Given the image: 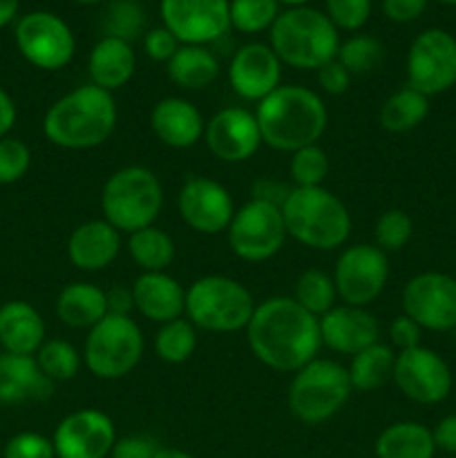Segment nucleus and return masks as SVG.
<instances>
[{"instance_id": "nucleus-18", "label": "nucleus", "mask_w": 456, "mask_h": 458, "mask_svg": "<svg viewBox=\"0 0 456 458\" xmlns=\"http://www.w3.org/2000/svg\"><path fill=\"white\" fill-rule=\"evenodd\" d=\"M177 206L183 222L201 235L228 231L235 215V206L226 188L208 177H188L179 191Z\"/></svg>"}, {"instance_id": "nucleus-34", "label": "nucleus", "mask_w": 456, "mask_h": 458, "mask_svg": "<svg viewBox=\"0 0 456 458\" xmlns=\"http://www.w3.org/2000/svg\"><path fill=\"white\" fill-rule=\"evenodd\" d=\"M335 298H338V291H335L334 277L317 268H308L295 282L293 300L317 320L335 307Z\"/></svg>"}, {"instance_id": "nucleus-49", "label": "nucleus", "mask_w": 456, "mask_h": 458, "mask_svg": "<svg viewBox=\"0 0 456 458\" xmlns=\"http://www.w3.org/2000/svg\"><path fill=\"white\" fill-rule=\"evenodd\" d=\"M429 0H383V13L393 22H411L427 9Z\"/></svg>"}, {"instance_id": "nucleus-37", "label": "nucleus", "mask_w": 456, "mask_h": 458, "mask_svg": "<svg viewBox=\"0 0 456 458\" xmlns=\"http://www.w3.org/2000/svg\"><path fill=\"white\" fill-rule=\"evenodd\" d=\"M231 27L241 34H259L271 30L280 16V4L275 0H231L228 3Z\"/></svg>"}, {"instance_id": "nucleus-10", "label": "nucleus", "mask_w": 456, "mask_h": 458, "mask_svg": "<svg viewBox=\"0 0 456 458\" xmlns=\"http://www.w3.org/2000/svg\"><path fill=\"white\" fill-rule=\"evenodd\" d=\"M286 224L282 208L266 199H250L235 210L228 226V244L244 262H264L277 255L284 246Z\"/></svg>"}, {"instance_id": "nucleus-9", "label": "nucleus", "mask_w": 456, "mask_h": 458, "mask_svg": "<svg viewBox=\"0 0 456 458\" xmlns=\"http://www.w3.org/2000/svg\"><path fill=\"white\" fill-rule=\"evenodd\" d=\"M141 356L143 334L130 316L107 313L85 340V365L97 378H123L141 362Z\"/></svg>"}, {"instance_id": "nucleus-29", "label": "nucleus", "mask_w": 456, "mask_h": 458, "mask_svg": "<svg viewBox=\"0 0 456 458\" xmlns=\"http://www.w3.org/2000/svg\"><path fill=\"white\" fill-rule=\"evenodd\" d=\"M170 81L183 89H204L219 76V61L204 45H182L165 63Z\"/></svg>"}, {"instance_id": "nucleus-3", "label": "nucleus", "mask_w": 456, "mask_h": 458, "mask_svg": "<svg viewBox=\"0 0 456 458\" xmlns=\"http://www.w3.org/2000/svg\"><path fill=\"white\" fill-rule=\"evenodd\" d=\"M255 119L262 143L293 155L300 148L317 143L325 134L329 114L317 92L302 85H280L258 103Z\"/></svg>"}, {"instance_id": "nucleus-36", "label": "nucleus", "mask_w": 456, "mask_h": 458, "mask_svg": "<svg viewBox=\"0 0 456 458\" xmlns=\"http://www.w3.org/2000/svg\"><path fill=\"white\" fill-rule=\"evenodd\" d=\"M36 362L52 383L72 380L80 369L79 352L65 340H45L36 352Z\"/></svg>"}, {"instance_id": "nucleus-40", "label": "nucleus", "mask_w": 456, "mask_h": 458, "mask_svg": "<svg viewBox=\"0 0 456 458\" xmlns=\"http://www.w3.org/2000/svg\"><path fill=\"white\" fill-rule=\"evenodd\" d=\"M289 173L291 179L295 182V188L322 186V182L329 174V157H326V152L317 143L300 148L291 157Z\"/></svg>"}, {"instance_id": "nucleus-48", "label": "nucleus", "mask_w": 456, "mask_h": 458, "mask_svg": "<svg viewBox=\"0 0 456 458\" xmlns=\"http://www.w3.org/2000/svg\"><path fill=\"white\" fill-rule=\"evenodd\" d=\"M420 334H423V329H420V327L407 316H398L396 320L392 322V327H389L392 343L396 344L401 352H405V349L420 347Z\"/></svg>"}, {"instance_id": "nucleus-28", "label": "nucleus", "mask_w": 456, "mask_h": 458, "mask_svg": "<svg viewBox=\"0 0 456 458\" xmlns=\"http://www.w3.org/2000/svg\"><path fill=\"white\" fill-rule=\"evenodd\" d=\"M56 316L72 329H92L107 316V295L88 282L67 284L56 298Z\"/></svg>"}, {"instance_id": "nucleus-2", "label": "nucleus", "mask_w": 456, "mask_h": 458, "mask_svg": "<svg viewBox=\"0 0 456 458\" xmlns=\"http://www.w3.org/2000/svg\"><path fill=\"white\" fill-rule=\"evenodd\" d=\"M116 119L119 112L112 92L88 83L67 92L45 112L43 132L58 148L89 150L110 139Z\"/></svg>"}, {"instance_id": "nucleus-25", "label": "nucleus", "mask_w": 456, "mask_h": 458, "mask_svg": "<svg viewBox=\"0 0 456 458\" xmlns=\"http://www.w3.org/2000/svg\"><path fill=\"white\" fill-rule=\"evenodd\" d=\"M121 250V233L106 219H92L72 231L67 240V258L80 271H101L116 259Z\"/></svg>"}, {"instance_id": "nucleus-54", "label": "nucleus", "mask_w": 456, "mask_h": 458, "mask_svg": "<svg viewBox=\"0 0 456 458\" xmlns=\"http://www.w3.org/2000/svg\"><path fill=\"white\" fill-rule=\"evenodd\" d=\"M155 458H192V456L183 450H174V447H161Z\"/></svg>"}, {"instance_id": "nucleus-46", "label": "nucleus", "mask_w": 456, "mask_h": 458, "mask_svg": "<svg viewBox=\"0 0 456 458\" xmlns=\"http://www.w3.org/2000/svg\"><path fill=\"white\" fill-rule=\"evenodd\" d=\"M159 450L161 447L155 438L146 437V434H134V437L116 438L110 456L112 458H155Z\"/></svg>"}, {"instance_id": "nucleus-44", "label": "nucleus", "mask_w": 456, "mask_h": 458, "mask_svg": "<svg viewBox=\"0 0 456 458\" xmlns=\"http://www.w3.org/2000/svg\"><path fill=\"white\" fill-rule=\"evenodd\" d=\"M3 458H56L54 443L36 432H21L7 441Z\"/></svg>"}, {"instance_id": "nucleus-15", "label": "nucleus", "mask_w": 456, "mask_h": 458, "mask_svg": "<svg viewBox=\"0 0 456 458\" xmlns=\"http://www.w3.org/2000/svg\"><path fill=\"white\" fill-rule=\"evenodd\" d=\"M231 0H161L165 30L183 45H206L231 30Z\"/></svg>"}, {"instance_id": "nucleus-27", "label": "nucleus", "mask_w": 456, "mask_h": 458, "mask_svg": "<svg viewBox=\"0 0 456 458\" xmlns=\"http://www.w3.org/2000/svg\"><path fill=\"white\" fill-rule=\"evenodd\" d=\"M89 79L97 88L114 92V89L123 88L137 70V54H134L132 45L125 43L121 38H112V36H103L89 52L88 61Z\"/></svg>"}, {"instance_id": "nucleus-8", "label": "nucleus", "mask_w": 456, "mask_h": 458, "mask_svg": "<svg viewBox=\"0 0 456 458\" xmlns=\"http://www.w3.org/2000/svg\"><path fill=\"white\" fill-rule=\"evenodd\" d=\"M353 392L342 365L316 358L295 371L289 387V410L302 423L317 425L338 414Z\"/></svg>"}, {"instance_id": "nucleus-41", "label": "nucleus", "mask_w": 456, "mask_h": 458, "mask_svg": "<svg viewBox=\"0 0 456 458\" xmlns=\"http://www.w3.org/2000/svg\"><path fill=\"white\" fill-rule=\"evenodd\" d=\"M414 224L405 210H384L376 222V246L383 253H396L411 240Z\"/></svg>"}, {"instance_id": "nucleus-31", "label": "nucleus", "mask_w": 456, "mask_h": 458, "mask_svg": "<svg viewBox=\"0 0 456 458\" xmlns=\"http://www.w3.org/2000/svg\"><path fill=\"white\" fill-rule=\"evenodd\" d=\"M393 365H396V353L387 344H371L365 352L356 353L349 365V380L351 387L358 392H374L393 380Z\"/></svg>"}, {"instance_id": "nucleus-21", "label": "nucleus", "mask_w": 456, "mask_h": 458, "mask_svg": "<svg viewBox=\"0 0 456 458\" xmlns=\"http://www.w3.org/2000/svg\"><path fill=\"white\" fill-rule=\"evenodd\" d=\"M378 320L362 307L335 304L329 313L320 318V338L334 352L344 356H356L367 347L378 343Z\"/></svg>"}, {"instance_id": "nucleus-52", "label": "nucleus", "mask_w": 456, "mask_h": 458, "mask_svg": "<svg viewBox=\"0 0 456 458\" xmlns=\"http://www.w3.org/2000/svg\"><path fill=\"white\" fill-rule=\"evenodd\" d=\"M16 103H13V98L0 88V139H4L12 132L13 123H16Z\"/></svg>"}, {"instance_id": "nucleus-1", "label": "nucleus", "mask_w": 456, "mask_h": 458, "mask_svg": "<svg viewBox=\"0 0 456 458\" xmlns=\"http://www.w3.org/2000/svg\"><path fill=\"white\" fill-rule=\"evenodd\" d=\"M253 356L275 371H300L320 352V320L293 298H268L246 327Z\"/></svg>"}, {"instance_id": "nucleus-6", "label": "nucleus", "mask_w": 456, "mask_h": 458, "mask_svg": "<svg viewBox=\"0 0 456 458\" xmlns=\"http://www.w3.org/2000/svg\"><path fill=\"white\" fill-rule=\"evenodd\" d=\"M164 206V188L159 177L143 165H128L112 174L101 192L106 222L119 233L141 231L155 226Z\"/></svg>"}, {"instance_id": "nucleus-26", "label": "nucleus", "mask_w": 456, "mask_h": 458, "mask_svg": "<svg viewBox=\"0 0 456 458\" xmlns=\"http://www.w3.org/2000/svg\"><path fill=\"white\" fill-rule=\"evenodd\" d=\"M45 343V320L30 302L12 300L0 307V347L18 356H36Z\"/></svg>"}, {"instance_id": "nucleus-13", "label": "nucleus", "mask_w": 456, "mask_h": 458, "mask_svg": "<svg viewBox=\"0 0 456 458\" xmlns=\"http://www.w3.org/2000/svg\"><path fill=\"white\" fill-rule=\"evenodd\" d=\"M389 277L387 253L371 244H356L342 250L334 273L338 298L349 307H362L374 302L383 293Z\"/></svg>"}, {"instance_id": "nucleus-30", "label": "nucleus", "mask_w": 456, "mask_h": 458, "mask_svg": "<svg viewBox=\"0 0 456 458\" xmlns=\"http://www.w3.org/2000/svg\"><path fill=\"white\" fill-rule=\"evenodd\" d=\"M434 454H436V443L432 429L411 420L389 425L376 441L378 458H434Z\"/></svg>"}, {"instance_id": "nucleus-57", "label": "nucleus", "mask_w": 456, "mask_h": 458, "mask_svg": "<svg viewBox=\"0 0 456 458\" xmlns=\"http://www.w3.org/2000/svg\"><path fill=\"white\" fill-rule=\"evenodd\" d=\"M438 3H443V4H452V7H456V0H438Z\"/></svg>"}, {"instance_id": "nucleus-35", "label": "nucleus", "mask_w": 456, "mask_h": 458, "mask_svg": "<svg viewBox=\"0 0 456 458\" xmlns=\"http://www.w3.org/2000/svg\"><path fill=\"white\" fill-rule=\"evenodd\" d=\"M195 347L197 331L190 320L177 318V320L161 325V329L156 331V356L164 362H168V365H182V362H186L195 353Z\"/></svg>"}, {"instance_id": "nucleus-20", "label": "nucleus", "mask_w": 456, "mask_h": 458, "mask_svg": "<svg viewBox=\"0 0 456 458\" xmlns=\"http://www.w3.org/2000/svg\"><path fill=\"white\" fill-rule=\"evenodd\" d=\"M228 81L237 97L259 103L280 88L282 61L275 56L271 45L246 43L232 54Z\"/></svg>"}, {"instance_id": "nucleus-7", "label": "nucleus", "mask_w": 456, "mask_h": 458, "mask_svg": "<svg viewBox=\"0 0 456 458\" xmlns=\"http://www.w3.org/2000/svg\"><path fill=\"white\" fill-rule=\"evenodd\" d=\"M253 295L226 276H204L186 291V316L195 327L213 334H235L253 318Z\"/></svg>"}, {"instance_id": "nucleus-38", "label": "nucleus", "mask_w": 456, "mask_h": 458, "mask_svg": "<svg viewBox=\"0 0 456 458\" xmlns=\"http://www.w3.org/2000/svg\"><path fill=\"white\" fill-rule=\"evenodd\" d=\"M335 58L347 67V72L351 76L369 74V72H374L383 63L384 47L374 36L360 34L340 43L338 56Z\"/></svg>"}, {"instance_id": "nucleus-53", "label": "nucleus", "mask_w": 456, "mask_h": 458, "mask_svg": "<svg viewBox=\"0 0 456 458\" xmlns=\"http://www.w3.org/2000/svg\"><path fill=\"white\" fill-rule=\"evenodd\" d=\"M18 13V0H0V27L9 25Z\"/></svg>"}, {"instance_id": "nucleus-39", "label": "nucleus", "mask_w": 456, "mask_h": 458, "mask_svg": "<svg viewBox=\"0 0 456 458\" xmlns=\"http://www.w3.org/2000/svg\"><path fill=\"white\" fill-rule=\"evenodd\" d=\"M103 27H106V36L130 43L146 27V12H143V7L137 0H114L106 9Z\"/></svg>"}, {"instance_id": "nucleus-17", "label": "nucleus", "mask_w": 456, "mask_h": 458, "mask_svg": "<svg viewBox=\"0 0 456 458\" xmlns=\"http://www.w3.org/2000/svg\"><path fill=\"white\" fill-rule=\"evenodd\" d=\"M52 443L56 458H106L116 443V429L110 416L89 407L65 416Z\"/></svg>"}, {"instance_id": "nucleus-55", "label": "nucleus", "mask_w": 456, "mask_h": 458, "mask_svg": "<svg viewBox=\"0 0 456 458\" xmlns=\"http://www.w3.org/2000/svg\"><path fill=\"white\" fill-rule=\"evenodd\" d=\"M277 4H289V7H302L307 0H275Z\"/></svg>"}, {"instance_id": "nucleus-50", "label": "nucleus", "mask_w": 456, "mask_h": 458, "mask_svg": "<svg viewBox=\"0 0 456 458\" xmlns=\"http://www.w3.org/2000/svg\"><path fill=\"white\" fill-rule=\"evenodd\" d=\"M436 450L447 452V454H456V414L445 416L441 423L434 428L432 432Z\"/></svg>"}, {"instance_id": "nucleus-43", "label": "nucleus", "mask_w": 456, "mask_h": 458, "mask_svg": "<svg viewBox=\"0 0 456 458\" xmlns=\"http://www.w3.org/2000/svg\"><path fill=\"white\" fill-rule=\"evenodd\" d=\"M325 4L335 30L356 31L365 27L371 16V0H325Z\"/></svg>"}, {"instance_id": "nucleus-23", "label": "nucleus", "mask_w": 456, "mask_h": 458, "mask_svg": "<svg viewBox=\"0 0 456 458\" xmlns=\"http://www.w3.org/2000/svg\"><path fill=\"white\" fill-rule=\"evenodd\" d=\"M150 128L164 146L174 148V150H186L204 137L206 123L199 110L190 101L168 97L152 107Z\"/></svg>"}, {"instance_id": "nucleus-16", "label": "nucleus", "mask_w": 456, "mask_h": 458, "mask_svg": "<svg viewBox=\"0 0 456 458\" xmlns=\"http://www.w3.org/2000/svg\"><path fill=\"white\" fill-rule=\"evenodd\" d=\"M393 383L410 401L420 405L443 403L452 392V371L436 352L427 347L396 353Z\"/></svg>"}, {"instance_id": "nucleus-22", "label": "nucleus", "mask_w": 456, "mask_h": 458, "mask_svg": "<svg viewBox=\"0 0 456 458\" xmlns=\"http://www.w3.org/2000/svg\"><path fill=\"white\" fill-rule=\"evenodd\" d=\"M134 309L152 322H173L186 313V291L168 273H141L134 280Z\"/></svg>"}, {"instance_id": "nucleus-14", "label": "nucleus", "mask_w": 456, "mask_h": 458, "mask_svg": "<svg viewBox=\"0 0 456 458\" xmlns=\"http://www.w3.org/2000/svg\"><path fill=\"white\" fill-rule=\"evenodd\" d=\"M402 311L420 329H456V280L447 273H418L402 289Z\"/></svg>"}, {"instance_id": "nucleus-5", "label": "nucleus", "mask_w": 456, "mask_h": 458, "mask_svg": "<svg viewBox=\"0 0 456 458\" xmlns=\"http://www.w3.org/2000/svg\"><path fill=\"white\" fill-rule=\"evenodd\" d=\"M286 233L300 244L334 250L349 240L351 215L347 206L326 188H293L282 204Z\"/></svg>"}, {"instance_id": "nucleus-47", "label": "nucleus", "mask_w": 456, "mask_h": 458, "mask_svg": "<svg viewBox=\"0 0 456 458\" xmlns=\"http://www.w3.org/2000/svg\"><path fill=\"white\" fill-rule=\"evenodd\" d=\"M317 83H320V88L325 89L326 94L340 97V94L347 92L349 85H351V74H349L347 67H344L338 58H334V61L326 63V65H322L320 70H317Z\"/></svg>"}, {"instance_id": "nucleus-19", "label": "nucleus", "mask_w": 456, "mask_h": 458, "mask_svg": "<svg viewBox=\"0 0 456 458\" xmlns=\"http://www.w3.org/2000/svg\"><path fill=\"white\" fill-rule=\"evenodd\" d=\"M204 139L208 150L226 164H241L250 159L262 146L258 119L244 107H226L219 110L206 123Z\"/></svg>"}, {"instance_id": "nucleus-11", "label": "nucleus", "mask_w": 456, "mask_h": 458, "mask_svg": "<svg viewBox=\"0 0 456 458\" xmlns=\"http://www.w3.org/2000/svg\"><path fill=\"white\" fill-rule=\"evenodd\" d=\"M13 38L22 58L45 72H56L70 65L76 52L70 25L52 12H30L18 18Z\"/></svg>"}, {"instance_id": "nucleus-45", "label": "nucleus", "mask_w": 456, "mask_h": 458, "mask_svg": "<svg viewBox=\"0 0 456 458\" xmlns=\"http://www.w3.org/2000/svg\"><path fill=\"white\" fill-rule=\"evenodd\" d=\"M179 47H182L179 40L174 38L173 31L165 30V27H155V30L148 31L146 38H143V49H146L148 58H152V61L156 63H168Z\"/></svg>"}, {"instance_id": "nucleus-42", "label": "nucleus", "mask_w": 456, "mask_h": 458, "mask_svg": "<svg viewBox=\"0 0 456 458\" xmlns=\"http://www.w3.org/2000/svg\"><path fill=\"white\" fill-rule=\"evenodd\" d=\"M31 165V150L13 137L0 139V186L21 182Z\"/></svg>"}, {"instance_id": "nucleus-4", "label": "nucleus", "mask_w": 456, "mask_h": 458, "mask_svg": "<svg viewBox=\"0 0 456 458\" xmlns=\"http://www.w3.org/2000/svg\"><path fill=\"white\" fill-rule=\"evenodd\" d=\"M271 49L282 65L317 72L338 56L340 36L325 12L302 4L289 7L273 22Z\"/></svg>"}, {"instance_id": "nucleus-33", "label": "nucleus", "mask_w": 456, "mask_h": 458, "mask_svg": "<svg viewBox=\"0 0 456 458\" xmlns=\"http://www.w3.org/2000/svg\"><path fill=\"white\" fill-rule=\"evenodd\" d=\"M128 250L130 258L143 268V273H164L177 253L173 237L156 226L132 233L128 240Z\"/></svg>"}, {"instance_id": "nucleus-12", "label": "nucleus", "mask_w": 456, "mask_h": 458, "mask_svg": "<svg viewBox=\"0 0 456 458\" xmlns=\"http://www.w3.org/2000/svg\"><path fill=\"white\" fill-rule=\"evenodd\" d=\"M410 88L436 97L456 85V38L445 30H425L407 52Z\"/></svg>"}, {"instance_id": "nucleus-51", "label": "nucleus", "mask_w": 456, "mask_h": 458, "mask_svg": "<svg viewBox=\"0 0 456 458\" xmlns=\"http://www.w3.org/2000/svg\"><path fill=\"white\" fill-rule=\"evenodd\" d=\"M106 295H107V313H116V316H130V309L134 307L132 289L114 286L112 291H106Z\"/></svg>"}, {"instance_id": "nucleus-24", "label": "nucleus", "mask_w": 456, "mask_h": 458, "mask_svg": "<svg viewBox=\"0 0 456 458\" xmlns=\"http://www.w3.org/2000/svg\"><path fill=\"white\" fill-rule=\"evenodd\" d=\"M54 383L40 371L36 356L0 353V403L21 405L30 401H47Z\"/></svg>"}, {"instance_id": "nucleus-32", "label": "nucleus", "mask_w": 456, "mask_h": 458, "mask_svg": "<svg viewBox=\"0 0 456 458\" xmlns=\"http://www.w3.org/2000/svg\"><path fill=\"white\" fill-rule=\"evenodd\" d=\"M429 114V98L414 88H402L393 92L380 107V125L387 132H410L418 128Z\"/></svg>"}, {"instance_id": "nucleus-56", "label": "nucleus", "mask_w": 456, "mask_h": 458, "mask_svg": "<svg viewBox=\"0 0 456 458\" xmlns=\"http://www.w3.org/2000/svg\"><path fill=\"white\" fill-rule=\"evenodd\" d=\"M76 3H80V4H98V3H103V0H76Z\"/></svg>"}]
</instances>
